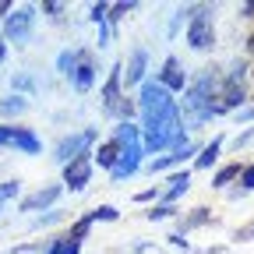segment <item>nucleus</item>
<instances>
[{"instance_id":"7c9ffc66","label":"nucleus","mask_w":254,"mask_h":254,"mask_svg":"<svg viewBox=\"0 0 254 254\" xmlns=\"http://www.w3.org/2000/svg\"><path fill=\"white\" fill-rule=\"evenodd\" d=\"M64 11H67L64 4H43V14H46V18H53V21H60V18H64Z\"/></svg>"},{"instance_id":"9d476101","label":"nucleus","mask_w":254,"mask_h":254,"mask_svg":"<svg viewBox=\"0 0 254 254\" xmlns=\"http://www.w3.org/2000/svg\"><path fill=\"white\" fill-rule=\"evenodd\" d=\"M64 194V184H43L39 190H32L28 198H21V212H39V208H50L57 198Z\"/></svg>"},{"instance_id":"f03ea898","label":"nucleus","mask_w":254,"mask_h":254,"mask_svg":"<svg viewBox=\"0 0 254 254\" xmlns=\"http://www.w3.org/2000/svg\"><path fill=\"white\" fill-rule=\"evenodd\" d=\"M99 99H103V113H106V117H113L117 124H131L134 103L124 95V64H120V60L110 67L106 85H103V92H99Z\"/></svg>"},{"instance_id":"f8f14e48","label":"nucleus","mask_w":254,"mask_h":254,"mask_svg":"<svg viewBox=\"0 0 254 254\" xmlns=\"http://www.w3.org/2000/svg\"><path fill=\"white\" fill-rule=\"evenodd\" d=\"M145 74H148V50H145V46H134V50H131V57H127L124 85H127V88H134V85H141V81H145Z\"/></svg>"},{"instance_id":"f704fd0d","label":"nucleus","mask_w":254,"mask_h":254,"mask_svg":"<svg viewBox=\"0 0 254 254\" xmlns=\"http://www.w3.org/2000/svg\"><path fill=\"white\" fill-rule=\"evenodd\" d=\"M247 120H254V106H247V110H237V124H247Z\"/></svg>"},{"instance_id":"412c9836","label":"nucleus","mask_w":254,"mask_h":254,"mask_svg":"<svg viewBox=\"0 0 254 254\" xmlns=\"http://www.w3.org/2000/svg\"><path fill=\"white\" fill-rule=\"evenodd\" d=\"M131 11H138V4H134V0H127V4H110V11H106V21H110V28L113 25H120L127 14H131Z\"/></svg>"},{"instance_id":"c9c22d12","label":"nucleus","mask_w":254,"mask_h":254,"mask_svg":"<svg viewBox=\"0 0 254 254\" xmlns=\"http://www.w3.org/2000/svg\"><path fill=\"white\" fill-rule=\"evenodd\" d=\"M11 254H36V244H25V247H18V251H11Z\"/></svg>"},{"instance_id":"39448f33","label":"nucleus","mask_w":254,"mask_h":254,"mask_svg":"<svg viewBox=\"0 0 254 254\" xmlns=\"http://www.w3.org/2000/svg\"><path fill=\"white\" fill-rule=\"evenodd\" d=\"M36 18L39 11L36 7H11V14L4 18V32H0V39L4 43H14V46H25L32 39V28H36Z\"/></svg>"},{"instance_id":"cd10ccee","label":"nucleus","mask_w":254,"mask_h":254,"mask_svg":"<svg viewBox=\"0 0 254 254\" xmlns=\"http://www.w3.org/2000/svg\"><path fill=\"white\" fill-rule=\"evenodd\" d=\"M18 190H21L18 180H4V184H0V208H4L7 201H14V198H18Z\"/></svg>"},{"instance_id":"473e14b6","label":"nucleus","mask_w":254,"mask_h":254,"mask_svg":"<svg viewBox=\"0 0 254 254\" xmlns=\"http://www.w3.org/2000/svg\"><path fill=\"white\" fill-rule=\"evenodd\" d=\"M170 244H173V247H180V251H187V247H190L184 233H170Z\"/></svg>"},{"instance_id":"1a4fd4ad","label":"nucleus","mask_w":254,"mask_h":254,"mask_svg":"<svg viewBox=\"0 0 254 254\" xmlns=\"http://www.w3.org/2000/svg\"><path fill=\"white\" fill-rule=\"evenodd\" d=\"M155 81L163 85L170 95L184 92V88H187V71H184V64H180L177 57H166V60H163V67L155 71Z\"/></svg>"},{"instance_id":"a211bd4d","label":"nucleus","mask_w":254,"mask_h":254,"mask_svg":"<svg viewBox=\"0 0 254 254\" xmlns=\"http://www.w3.org/2000/svg\"><path fill=\"white\" fill-rule=\"evenodd\" d=\"M81 50H85V46H71V50H64V53L57 57V71H60L64 78H71V74H74L78 60H81Z\"/></svg>"},{"instance_id":"2eb2a0df","label":"nucleus","mask_w":254,"mask_h":254,"mask_svg":"<svg viewBox=\"0 0 254 254\" xmlns=\"http://www.w3.org/2000/svg\"><path fill=\"white\" fill-rule=\"evenodd\" d=\"M117 159H120V145L110 138L99 145V152H92V166H99V170H113L117 166Z\"/></svg>"},{"instance_id":"72a5a7b5","label":"nucleus","mask_w":254,"mask_h":254,"mask_svg":"<svg viewBox=\"0 0 254 254\" xmlns=\"http://www.w3.org/2000/svg\"><path fill=\"white\" fill-rule=\"evenodd\" d=\"M251 138H254V127H247V131H244V134H237V138H233V145L240 148V145H247Z\"/></svg>"},{"instance_id":"4468645a","label":"nucleus","mask_w":254,"mask_h":254,"mask_svg":"<svg viewBox=\"0 0 254 254\" xmlns=\"http://www.w3.org/2000/svg\"><path fill=\"white\" fill-rule=\"evenodd\" d=\"M222 145H226V138H222V134H215L208 145H201V152L194 155V170H212V166L219 163V152H222Z\"/></svg>"},{"instance_id":"7ed1b4c3","label":"nucleus","mask_w":254,"mask_h":254,"mask_svg":"<svg viewBox=\"0 0 254 254\" xmlns=\"http://www.w3.org/2000/svg\"><path fill=\"white\" fill-rule=\"evenodd\" d=\"M187 46L194 53H208L215 46V7L194 4L187 18Z\"/></svg>"},{"instance_id":"20e7f679","label":"nucleus","mask_w":254,"mask_h":254,"mask_svg":"<svg viewBox=\"0 0 254 254\" xmlns=\"http://www.w3.org/2000/svg\"><path fill=\"white\" fill-rule=\"evenodd\" d=\"M95 138H99L95 127H85V131H74V134H64V138L53 145V159H57L60 166H67V163H74L78 155H92Z\"/></svg>"},{"instance_id":"c756f323","label":"nucleus","mask_w":254,"mask_h":254,"mask_svg":"<svg viewBox=\"0 0 254 254\" xmlns=\"http://www.w3.org/2000/svg\"><path fill=\"white\" fill-rule=\"evenodd\" d=\"M159 194H163V187L155 184V187H145V190H138V194H134V201H138V205H145V201H152V198H159Z\"/></svg>"},{"instance_id":"6e6552de","label":"nucleus","mask_w":254,"mask_h":254,"mask_svg":"<svg viewBox=\"0 0 254 254\" xmlns=\"http://www.w3.org/2000/svg\"><path fill=\"white\" fill-rule=\"evenodd\" d=\"M92 180V155H78L74 163L64 166V187L71 190V194H81Z\"/></svg>"},{"instance_id":"6ab92c4d","label":"nucleus","mask_w":254,"mask_h":254,"mask_svg":"<svg viewBox=\"0 0 254 254\" xmlns=\"http://www.w3.org/2000/svg\"><path fill=\"white\" fill-rule=\"evenodd\" d=\"M28 113V99L25 95H7V99H0V117L11 120V117H21Z\"/></svg>"},{"instance_id":"ddd939ff","label":"nucleus","mask_w":254,"mask_h":254,"mask_svg":"<svg viewBox=\"0 0 254 254\" xmlns=\"http://www.w3.org/2000/svg\"><path fill=\"white\" fill-rule=\"evenodd\" d=\"M170 187L163 190V194H159V198H163V205H177L184 194H187V190H190V184H194V177H190V170H177L170 180H166Z\"/></svg>"},{"instance_id":"a878e982","label":"nucleus","mask_w":254,"mask_h":254,"mask_svg":"<svg viewBox=\"0 0 254 254\" xmlns=\"http://www.w3.org/2000/svg\"><path fill=\"white\" fill-rule=\"evenodd\" d=\"M247 190H254V163L240 170V187L233 190V194H230V198H240V194H247Z\"/></svg>"},{"instance_id":"2f4dec72","label":"nucleus","mask_w":254,"mask_h":254,"mask_svg":"<svg viewBox=\"0 0 254 254\" xmlns=\"http://www.w3.org/2000/svg\"><path fill=\"white\" fill-rule=\"evenodd\" d=\"M60 219H64V212H46V215L36 219V226H53V222H60Z\"/></svg>"},{"instance_id":"bb28decb","label":"nucleus","mask_w":254,"mask_h":254,"mask_svg":"<svg viewBox=\"0 0 254 254\" xmlns=\"http://www.w3.org/2000/svg\"><path fill=\"white\" fill-rule=\"evenodd\" d=\"M173 215H177V205H155V208L145 212L148 222H163V219H173Z\"/></svg>"},{"instance_id":"58836bf2","label":"nucleus","mask_w":254,"mask_h":254,"mask_svg":"<svg viewBox=\"0 0 254 254\" xmlns=\"http://www.w3.org/2000/svg\"><path fill=\"white\" fill-rule=\"evenodd\" d=\"M4 60H7V43L0 39V64H4Z\"/></svg>"},{"instance_id":"0eeeda50","label":"nucleus","mask_w":254,"mask_h":254,"mask_svg":"<svg viewBox=\"0 0 254 254\" xmlns=\"http://www.w3.org/2000/svg\"><path fill=\"white\" fill-rule=\"evenodd\" d=\"M141 155H145V148H141V141H131V145H120V159H117V166L110 170V177L117 180V184H124V180H131L138 170H141Z\"/></svg>"},{"instance_id":"ea45409f","label":"nucleus","mask_w":254,"mask_h":254,"mask_svg":"<svg viewBox=\"0 0 254 254\" xmlns=\"http://www.w3.org/2000/svg\"><path fill=\"white\" fill-rule=\"evenodd\" d=\"M198 254H222V247H208V251H198Z\"/></svg>"},{"instance_id":"4be33fe9","label":"nucleus","mask_w":254,"mask_h":254,"mask_svg":"<svg viewBox=\"0 0 254 254\" xmlns=\"http://www.w3.org/2000/svg\"><path fill=\"white\" fill-rule=\"evenodd\" d=\"M88 219H92V226L95 222H117L120 219V212L113 208V205H99V208H92V212H85Z\"/></svg>"},{"instance_id":"5701e85b","label":"nucleus","mask_w":254,"mask_h":254,"mask_svg":"<svg viewBox=\"0 0 254 254\" xmlns=\"http://www.w3.org/2000/svg\"><path fill=\"white\" fill-rule=\"evenodd\" d=\"M46 254H81V244H71L67 237H53Z\"/></svg>"},{"instance_id":"b1692460","label":"nucleus","mask_w":254,"mask_h":254,"mask_svg":"<svg viewBox=\"0 0 254 254\" xmlns=\"http://www.w3.org/2000/svg\"><path fill=\"white\" fill-rule=\"evenodd\" d=\"M11 88H14V95H25V99H28V95L36 92V81H32V74H14Z\"/></svg>"},{"instance_id":"393cba45","label":"nucleus","mask_w":254,"mask_h":254,"mask_svg":"<svg viewBox=\"0 0 254 254\" xmlns=\"http://www.w3.org/2000/svg\"><path fill=\"white\" fill-rule=\"evenodd\" d=\"M88 230H92V219H88V215H81V219L74 222V226H71V233H67V240H71V244H81V240L88 237Z\"/></svg>"},{"instance_id":"f3484780","label":"nucleus","mask_w":254,"mask_h":254,"mask_svg":"<svg viewBox=\"0 0 254 254\" xmlns=\"http://www.w3.org/2000/svg\"><path fill=\"white\" fill-rule=\"evenodd\" d=\"M208 222H212V208H190L184 219H180V230L177 233H190V230H201V226H208Z\"/></svg>"},{"instance_id":"c85d7f7f","label":"nucleus","mask_w":254,"mask_h":254,"mask_svg":"<svg viewBox=\"0 0 254 254\" xmlns=\"http://www.w3.org/2000/svg\"><path fill=\"white\" fill-rule=\"evenodd\" d=\"M190 7H194V4H190ZM190 7H177V11H173V21H170V36H177V32H180V25L190 18Z\"/></svg>"},{"instance_id":"f257e3e1","label":"nucleus","mask_w":254,"mask_h":254,"mask_svg":"<svg viewBox=\"0 0 254 254\" xmlns=\"http://www.w3.org/2000/svg\"><path fill=\"white\" fill-rule=\"evenodd\" d=\"M138 113H141V148H145V155L166 152L184 138L177 99L159 81L145 78L138 85Z\"/></svg>"},{"instance_id":"a19ab883","label":"nucleus","mask_w":254,"mask_h":254,"mask_svg":"<svg viewBox=\"0 0 254 254\" xmlns=\"http://www.w3.org/2000/svg\"><path fill=\"white\" fill-rule=\"evenodd\" d=\"M138 254H152V247L148 244H138Z\"/></svg>"},{"instance_id":"dca6fc26","label":"nucleus","mask_w":254,"mask_h":254,"mask_svg":"<svg viewBox=\"0 0 254 254\" xmlns=\"http://www.w3.org/2000/svg\"><path fill=\"white\" fill-rule=\"evenodd\" d=\"M106 11H110V4H103V0L88 7V21L99 28V46H106V43H110V21H106Z\"/></svg>"},{"instance_id":"423d86ee","label":"nucleus","mask_w":254,"mask_h":254,"mask_svg":"<svg viewBox=\"0 0 254 254\" xmlns=\"http://www.w3.org/2000/svg\"><path fill=\"white\" fill-rule=\"evenodd\" d=\"M0 148H18L25 155H39L43 141L32 127H18V124H0Z\"/></svg>"},{"instance_id":"aec40b11","label":"nucleus","mask_w":254,"mask_h":254,"mask_svg":"<svg viewBox=\"0 0 254 254\" xmlns=\"http://www.w3.org/2000/svg\"><path fill=\"white\" fill-rule=\"evenodd\" d=\"M240 163H226V166H219L215 173H212V187H226V184H233L237 177H240Z\"/></svg>"},{"instance_id":"79ce46f5","label":"nucleus","mask_w":254,"mask_h":254,"mask_svg":"<svg viewBox=\"0 0 254 254\" xmlns=\"http://www.w3.org/2000/svg\"><path fill=\"white\" fill-rule=\"evenodd\" d=\"M247 53H254V36H251V39H247Z\"/></svg>"},{"instance_id":"e433bc0d","label":"nucleus","mask_w":254,"mask_h":254,"mask_svg":"<svg viewBox=\"0 0 254 254\" xmlns=\"http://www.w3.org/2000/svg\"><path fill=\"white\" fill-rule=\"evenodd\" d=\"M11 7H14V4H7V0H0V18H7V14H11Z\"/></svg>"},{"instance_id":"4c0bfd02","label":"nucleus","mask_w":254,"mask_h":254,"mask_svg":"<svg viewBox=\"0 0 254 254\" xmlns=\"http://www.w3.org/2000/svg\"><path fill=\"white\" fill-rule=\"evenodd\" d=\"M240 18H254V4H244L240 7Z\"/></svg>"},{"instance_id":"9b49d317","label":"nucleus","mask_w":254,"mask_h":254,"mask_svg":"<svg viewBox=\"0 0 254 254\" xmlns=\"http://www.w3.org/2000/svg\"><path fill=\"white\" fill-rule=\"evenodd\" d=\"M95 74H99V67H95V57H92V50L85 46V50H81V60H78V67H74V74H71L74 92H88V88L95 85Z\"/></svg>"}]
</instances>
